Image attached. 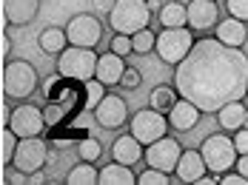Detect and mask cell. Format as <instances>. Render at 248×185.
Segmentation results:
<instances>
[{
	"instance_id": "10",
	"label": "cell",
	"mask_w": 248,
	"mask_h": 185,
	"mask_svg": "<svg viewBox=\"0 0 248 185\" xmlns=\"http://www.w3.org/2000/svg\"><path fill=\"white\" fill-rule=\"evenodd\" d=\"M66 40L69 46H83V49H94L103 40V23L94 14H75L66 23Z\"/></svg>"
},
{
	"instance_id": "31",
	"label": "cell",
	"mask_w": 248,
	"mask_h": 185,
	"mask_svg": "<svg viewBox=\"0 0 248 185\" xmlns=\"http://www.w3.org/2000/svg\"><path fill=\"white\" fill-rule=\"evenodd\" d=\"M111 52L120 54V57H125V54L134 52V46H131V34H114V37H111Z\"/></svg>"
},
{
	"instance_id": "11",
	"label": "cell",
	"mask_w": 248,
	"mask_h": 185,
	"mask_svg": "<svg viewBox=\"0 0 248 185\" xmlns=\"http://www.w3.org/2000/svg\"><path fill=\"white\" fill-rule=\"evenodd\" d=\"M180 154H183L180 142L166 134V137H160V140H154V142L146 145L143 159L149 162L151 168H160V171H166V174H174V168H177V162H180Z\"/></svg>"
},
{
	"instance_id": "35",
	"label": "cell",
	"mask_w": 248,
	"mask_h": 185,
	"mask_svg": "<svg viewBox=\"0 0 248 185\" xmlns=\"http://www.w3.org/2000/svg\"><path fill=\"white\" fill-rule=\"evenodd\" d=\"M220 183L223 185H248V180L237 171V168H231V171H223V174H220Z\"/></svg>"
},
{
	"instance_id": "28",
	"label": "cell",
	"mask_w": 248,
	"mask_h": 185,
	"mask_svg": "<svg viewBox=\"0 0 248 185\" xmlns=\"http://www.w3.org/2000/svg\"><path fill=\"white\" fill-rule=\"evenodd\" d=\"M154 43H157V34H154L149 26L131 34V46H134V54H149V52H154Z\"/></svg>"
},
{
	"instance_id": "6",
	"label": "cell",
	"mask_w": 248,
	"mask_h": 185,
	"mask_svg": "<svg viewBox=\"0 0 248 185\" xmlns=\"http://www.w3.org/2000/svg\"><path fill=\"white\" fill-rule=\"evenodd\" d=\"M200 154L205 159V168L214 171V174H223L231 171L237 165V148H234V140L225 137V134H208L200 145Z\"/></svg>"
},
{
	"instance_id": "33",
	"label": "cell",
	"mask_w": 248,
	"mask_h": 185,
	"mask_svg": "<svg viewBox=\"0 0 248 185\" xmlns=\"http://www.w3.org/2000/svg\"><path fill=\"white\" fill-rule=\"evenodd\" d=\"M140 83H143V74H140L137 69H128V66H125L123 77H120V85H123V88H137Z\"/></svg>"
},
{
	"instance_id": "9",
	"label": "cell",
	"mask_w": 248,
	"mask_h": 185,
	"mask_svg": "<svg viewBox=\"0 0 248 185\" xmlns=\"http://www.w3.org/2000/svg\"><path fill=\"white\" fill-rule=\"evenodd\" d=\"M6 126L17 134L20 140H23V137H40V134H43V128H46L43 108L34 106V103H23V100H20V106L9 111Z\"/></svg>"
},
{
	"instance_id": "21",
	"label": "cell",
	"mask_w": 248,
	"mask_h": 185,
	"mask_svg": "<svg viewBox=\"0 0 248 185\" xmlns=\"http://www.w3.org/2000/svg\"><path fill=\"white\" fill-rule=\"evenodd\" d=\"M97 183H103V185H134L137 177H134V168L131 165H123V162L114 159V162H108V165L100 168Z\"/></svg>"
},
{
	"instance_id": "24",
	"label": "cell",
	"mask_w": 248,
	"mask_h": 185,
	"mask_svg": "<svg viewBox=\"0 0 248 185\" xmlns=\"http://www.w3.org/2000/svg\"><path fill=\"white\" fill-rule=\"evenodd\" d=\"M177 100H180V91L174 85H154L151 94H149V106L157 108L160 114H169Z\"/></svg>"
},
{
	"instance_id": "34",
	"label": "cell",
	"mask_w": 248,
	"mask_h": 185,
	"mask_svg": "<svg viewBox=\"0 0 248 185\" xmlns=\"http://www.w3.org/2000/svg\"><path fill=\"white\" fill-rule=\"evenodd\" d=\"M231 140H234V148H237V154H248V126L237 128Z\"/></svg>"
},
{
	"instance_id": "22",
	"label": "cell",
	"mask_w": 248,
	"mask_h": 185,
	"mask_svg": "<svg viewBox=\"0 0 248 185\" xmlns=\"http://www.w3.org/2000/svg\"><path fill=\"white\" fill-rule=\"evenodd\" d=\"M157 17H160V26L163 28L188 26V12H186V6H183L180 0H169V3H163L160 12H157Z\"/></svg>"
},
{
	"instance_id": "25",
	"label": "cell",
	"mask_w": 248,
	"mask_h": 185,
	"mask_svg": "<svg viewBox=\"0 0 248 185\" xmlns=\"http://www.w3.org/2000/svg\"><path fill=\"white\" fill-rule=\"evenodd\" d=\"M97 177H100V171L94 168V162H77L75 168L66 174V183L69 185H92V183H97Z\"/></svg>"
},
{
	"instance_id": "5",
	"label": "cell",
	"mask_w": 248,
	"mask_h": 185,
	"mask_svg": "<svg viewBox=\"0 0 248 185\" xmlns=\"http://www.w3.org/2000/svg\"><path fill=\"white\" fill-rule=\"evenodd\" d=\"M194 31L188 26H177V28H163L157 34V43H154V52L163 63L169 66H177L186 60V54L194 49Z\"/></svg>"
},
{
	"instance_id": "13",
	"label": "cell",
	"mask_w": 248,
	"mask_h": 185,
	"mask_svg": "<svg viewBox=\"0 0 248 185\" xmlns=\"http://www.w3.org/2000/svg\"><path fill=\"white\" fill-rule=\"evenodd\" d=\"M186 12H188V28L200 31V34H205L208 28H214L220 23V6H217V0H191L186 6Z\"/></svg>"
},
{
	"instance_id": "8",
	"label": "cell",
	"mask_w": 248,
	"mask_h": 185,
	"mask_svg": "<svg viewBox=\"0 0 248 185\" xmlns=\"http://www.w3.org/2000/svg\"><path fill=\"white\" fill-rule=\"evenodd\" d=\"M46 159H49V145H46L40 137H23V140L17 142V148H15L12 165H15L17 174L31 177V174H37V171L46 165Z\"/></svg>"
},
{
	"instance_id": "15",
	"label": "cell",
	"mask_w": 248,
	"mask_h": 185,
	"mask_svg": "<svg viewBox=\"0 0 248 185\" xmlns=\"http://www.w3.org/2000/svg\"><path fill=\"white\" fill-rule=\"evenodd\" d=\"M40 12V0H3V14L9 26H29Z\"/></svg>"
},
{
	"instance_id": "7",
	"label": "cell",
	"mask_w": 248,
	"mask_h": 185,
	"mask_svg": "<svg viewBox=\"0 0 248 185\" xmlns=\"http://www.w3.org/2000/svg\"><path fill=\"white\" fill-rule=\"evenodd\" d=\"M169 117L166 114H160L157 108H140V111H134V117H128V134H134L143 145H149L154 140H160V137H166L169 134Z\"/></svg>"
},
{
	"instance_id": "36",
	"label": "cell",
	"mask_w": 248,
	"mask_h": 185,
	"mask_svg": "<svg viewBox=\"0 0 248 185\" xmlns=\"http://www.w3.org/2000/svg\"><path fill=\"white\" fill-rule=\"evenodd\" d=\"M114 3H117V0H94V9H97L100 14H108Z\"/></svg>"
},
{
	"instance_id": "37",
	"label": "cell",
	"mask_w": 248,
	"mask_h": 185,
	"mask_svg": "<svg viewBox=\"0 0 248 185\" xmlns=\"http://www.w3.org/2000/svg\"><path fill=\"white\" fill-rule=\"evenodd\" d=\"M234 168H237V171H240V174H243V177L248 180V154H240V157H237V165H234Z\"/></svg>"
},
{
	"instance_id": "19",
	"label": "cell",
	"mask_w": 248,
	"mask_h": 185,
	"mask_svg": "<svg viewBox=\"0 0 248 185\" xmlns=\"http://www.w3.org/2000/svg\"><path fill=\"white\" fill-rule=\"evenodd\" d=\"M143 151H146V145L134 134H123V137H117L111 142V157L117 162H123V165H131V168L143 159Z\"/></svg>"
},
{
	"instance_id": "32",
	"label": "cell",
	"mask_w": 248,
	"mask_h": 185,
	"mask_svg": "<svg viewBox=\"0 0 248 185\" xmlns=\"http://www.w3.org/2000/svg\"><path fill=\"white\" fill-rule=\"evenodd\" d=\"M225 9H228V14H231V17L246 20V23H248V0H225Z\"/></svg>"
},
{
	"instance_id": "30",
	"label": "cell",
	"mask_w": 248,
	"mask_h": 185,
	"mask_svg": "<svg viewBox=\"0 0 248 185\" xmlns=\"http://www.w3.org/2000/svg\"><path fill=\"white\" fill-rule=\"evenodd\" d=\"M83 85H86V106L94 111V108H97V103L106 97V85H103L100 80H94V77L89 80V83H83Z\"/></svg>"
},
{
	"instance_id": "17",
	"label": "cell",
	"mask_w": 248,
	"mask_h": 185,
	"mask_svg": "<svg viewBox=\"0 0 248 185\" xmlns=\"http://www.w3.org/2000/svg\"><path fill=\"white\" fill-rule=\"evenodd\" d=\"M169 117V126H171L174 131H191L194 126L200 123V117H202V111H200L191 100H186V97H180L174 108L166 114Z\"/></svg>"
},
{
	"instance_id": "18",
	"label": "cell",
	"mask_w": 248,
	"mask_h": 185,
	"mask_svg": "<svg viewBox=\"0 0 248 185\" xmlns=\"http://www.w3.org/2000/svg\"><path fill=\"white\" fill-rule=\"evenodd\" d=\"M214 37H217L220 43H225V46L240 49V46H246V40H248V23L228 14L225 20H220V23L214 26Z\"/></svg>"
},
{
	"instance_id": "23",
	"label": "cell",
	"mask_w": 248,
	"mask_h": 185,
	"mask_svg": "<svg viewBox=\"0 0 248 185\" xmlns=\"http://www.w3.org/2000/svg\"><path fill=\"white\" fill-rule=\"evenodd\" d=\"M66 31L63 28H57V26H49V28H43L40 31V37H37V49L43 54H60L63 49H66Z\"/></svg>"
},
{
	"instance_id": "20",
	"label": "cell",
	"mask_w": 248,
	"mask_h": 185,
	"mask_svg": "<svg viewBox=\"0 0 248 185\" xmlns=\"http://www.w3.org/2000/svg\"><path fill=\"white\" fill-rule=\"evenodd\" d=\"M217 123H220L223 131H237V128L248 126V106L243 103V100L225 103V106L217 111Z\"/></svg>"
},
{
	"instance_id": "4",
	"label": "cell",
	"mask_w": 248,
	"mask_h": 185,
	"mask_svg": "<svg viewBox=\"0 0 248 185\" xmlns=\"http://www.w3.org/2000/svg\"><path fill=\"white\" fill-rule=\"evenodd\" d=\"M97 57L94 49H83V46H66L57 54V74L60 77L77 80V83H89L94 77L97 69Z\"/></svg>"
},
{
	"instance_id": "3",
	"label": "cell",
	"mask_w": 248,
	"mask_h": 185,
	"mask_svg": "<svg viewBox=\"0 0 248 185\" xmlns=\"http://www.w3.org/2000/svg\"><path fill=\"white\" fill-rule=\"evenodd\" d=\"M40 85V77L29 60H9L3 69V94L9 100H29Z\"/></svg>"
},
{
	"instance_id": "27",
	"label": "cell",
	"mask_w": 248,
	"mask_h": 185,
	"mask_svg": "<svg viewBox=\"0 0 248 185\" xmlns=\"http://www.w3.org/2000/svg\"><path fill=\"white\" fill-rule=\"evenodd\" d=\"M17 142H20V137L12 131L9 126H6V128H0V165L12 162V157H15V148H17Z\"/></svg>"
},
{
	"instance_id": "2",
	"label": "cell",
	"mask_w": 248,
	"mask_h": 185,
	"mask_svg": "<svg viewBox=\"0 0 248 185\" xmlns=\"http://www.w3.org/2000/svg\"><path fill=\"white\" fill-rule=\"evenodd\" d=\"M106 17H108V26L114 28V34H134L149 26L151 6L146 0H117Z\"/></svg>"
},
{
	"instance_id": "29",
	"label": "cell",
	"mask_w": 248,
	"mask_h": 185,
	"mask_svg": "<svg viewBox=\"0 0 248 185\" xmlns=\"http://www.w3.org/2000/svg\"><path fill=\"white\" fill-rule=\"evenodd\" d=\"M171 183V174L160 171V168H146L143 174H137V185H169Z\"/></svg>"
},
{
	"instance_id": "26",
	"label": "cell",
	"mask_w": 248,
	"mask_h": 185,
	"mask_svg": "<svg viewBox=\"0 0 248 185\" xmlns=\"http://www.w3.org/2000/svg\"><path fill=\"white\" fill-rule=\"evenodd\" d=\"M100 154H103V145H100L97 137H80L77 140V157L86 159V162H94V159H100Z\"/></svg>"
},
{
	"instance_id": "14",
	"label": "cell",
	"mask_w": 248,
	"mask_h": 185,
	"mask_svg": "<svg viewBox=\"0 0 248 185\" xmlns=\"http://www.w3.org/2000/svg\"><path fill=\"white\" fill-rule=\"evenodd\" d=\"M205 171H208V168H205V159H202V154H200V148L183 151L177 168H174V174H177L180 183H200V180L205 177Z\"/></svg>"
},
{
	"instance_id": "12",
	"label": "cell",
	"mask_w": 248,
	"mask_h": 185,
	"mask_svg": "<svg viewBox=\"0 0 248 185\" xmlns=\"http://www.w3.org/2000/svg\"><path fill=\"white\" fill-rule=\"evenodd\" d=\"M94 120H97V126L108 128V131L120 128V126L128 123V103L120 94H106L97 103V108H94Z\"/></svg>"
},
{
	"instance_id": "16",
	"label": "cell",
	"mask_w": 248,
	"mask_h": 185,
	"mask_svg": "<svg viewBox=\"0 0 248 185\" xmlns=\"http://www.w3.org/2000/svg\"><path fill=\"white\" fill-rule=\"evenodd\" d=\"M125 71V60L120 54L114 52H106L97 57V69H94V80H100L106 88H111V85H120V77H123Z\"/></svg>"
},
{
	"instance_id": "1",
	"label": "cell",
	"mask_w": 248,
	"mask_h": 185,
	"mask_svg": "<svg viewBox=\"0 0 248 185\" xmlns=\"http://www.w3.org/2000/svg\"><path fill=\"white\" fill-rule=\"evenodd\" d=\"M174 88L202 114H217L225 103L248 94V54L217 37H200L174 69Z\"/></svg>"
}]
</instances>
